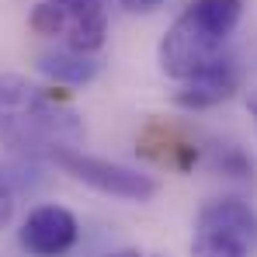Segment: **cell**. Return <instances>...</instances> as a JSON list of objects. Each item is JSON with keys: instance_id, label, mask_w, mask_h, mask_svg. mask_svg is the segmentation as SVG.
<instances>
[{"instance_id": "obj_1", "label": "cell", "mask_w": 257, "mask_h": 257, "mask_svg": "<svg viewBox=\"0 0 257 257\" xmlns=\"http://www.w3.org/2000/svg\"><path fill=\"white\" fill-rule=\"evenodd\" d=\"M0 143L21 157L56 160L63 150H80L84 122L45 87L0 73Z\"/></svg>"}, {"instance_id": "obj_6", "label": "cell", "mask_w": 257, "mask_h": 257, "mask_svg": "<svg viewBox=\"0 0 257 257\" xmlns=\"http://www.w3.org/2000/svg\"><path fill=\"white\" fill-rule=\"evenodd\" d=\"M240 80H243L240 63L226 52V56H219L215 63L202 66L195 77L181 80V87L174 90V104L184 108V111H205V108H215V104L229 101V97L240 90Z\"/></svg>"}, {"instance_id": "obj_2", "label": "cell", "mask_w": 257, "mask_h": 257, "mask_svg": "<svg viewBox=\"0 0 257 257\" xmlns=\"http://www.w3.org/2000/svg\"><path fill=\"white\" fill-rule=\"evenodd\" d=\"M243 18V0H191L160 39L157 59L171 80H188L226 56V42Z\"/></svg>"}, {"instance_id": "obj_4", "label": "cell", "mask_w": 257, "mask_h": 257, "mask_svg": "<svg viewBox=\"0 0 257 257\" xmlns=\"http://www.w3.org/2000/svg\"><path fill=\"white\" fill-rule=\"evenodd\" d=\"M52 164H59L70 177L84 181L87 188H94L101 195H111V198H122V202H150L160 191L153 174L132 171L125 164H111V160H101V157H87L84 150H63Z\"/></svg>"}, {"instance_id": "obj_3", "label": "cell", "mask_w": 257, "mask_h": 257, "mask_svg": "<svg viewBox=\"0 0 257 257\" xmlns=\"http://www.w3.org/2000/svg\"><path fill=\"white\" fill-rule=\"evenodd\" d=\"M257 212L243 198H212L195 215L188 257H254Z\"/></svg>"}, {"instance_id": "obj_8", "label": "cell", "mask_w": 257, "mask_h": 257, "mask_svg": "<svg viewBox=\"0 0 257 257\" xmlns=\"http://www.w3.org/2000/svg\"><path fill=\"white\" fill-rule=\"evenodd\" d=\"M94 52H77L66 45V52H52V56H42L39 59V70H42L49 80L63 87H84L90 84L97 73H101V63L90 59Z\"/></svg>"}, {"instance_id": "obj_9", "label": "cell", "mask_w": 257, "mask_h": 257, "mask_svg": "<svg viewBox=\"0 0 257 257\" xmlns=\"http://www.w3.org/2000/svg\"><path fill=\"white\" fill-rule=\"evenodd\" d=\"M118 4L125 7L128 14H153V11H157L164 0H118Z\"/></svg>"}, {"instance_id": "obj_12", "label": "cell", "mask_w": 257, "mask_h": 257, "mask_svg": "<svg viewBox=\"0 0 257 257\" xmlns=\"http://www.w3.org/2000/svg\"><path fill=\"white\" fill-rule=\"evenodd\" d=\"M250 115H254V125H257V94L250 97Z\"/></svg>"}, {"instance_id": "obj_10", "label": "cell", "mask_w": 257, "mask_h": 257, "mask_svg": "<svg viewBox=\"0 0 257 257\" xmlns=\"http://www.w3.org/2000/svg\"><path fill=\"white\" fill-rule=\"evenodd\" d=\"M11 215H14V202H11V195L0 188V229L11 222Z\"/></svg>"}, {"instance_id": "obj_5", "label": "cell", "mask_w": 257, "mask_h": 257, "mask_svg": "<svg viewBox=\"0 0 257 257\" xmlns=\"http://www.w3.org/2000/svg\"><path fill=\"white\" fill-rule=\"evenodd\" d=\"M77 219L63 205H39L25 215L18 229V243L32 257H63L77 243Z\"/></svg>"}, {"instance_id": "obj_7", "label": "cell", "mask_w": 257, "mask_h": 257, "mask_svg": "<svg viewBox=\"0 0 257 257\" xmlns=\"http://www.w3.org/2000/svg\"><path fill=\"white\" fill-rule=\"evenodd\" d=\"M63 18V39L77 52H97L108 35L104 0H49Z\"/></svg>"}, {"instance_id": "obj_11", "label": "cell", "mask_w": 257, "mask_h": 257, "mask_svg": "<svg viewBox=\"0 0 257 257\" xmlns=\"http://www.w3.org/2000/svg\"><path fill=\"white\" fill-rule=\"evenodd\" d=\"M108 257H143V254L132 250V247H125V250H115V254H108Z\"/></svg>"}]
</instances>
